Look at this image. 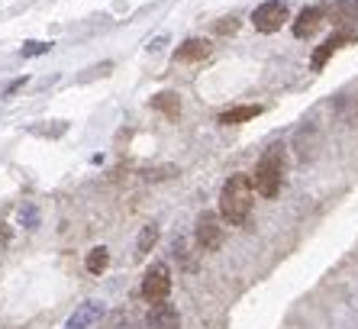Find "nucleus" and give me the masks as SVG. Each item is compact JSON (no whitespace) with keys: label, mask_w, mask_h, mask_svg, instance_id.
Segmentation results:
<instances>
[{"label":"nucleus","mask_w":358,"mask_h":329,"mask_svg":"<svg viewBox=\"0 0 358 329\" xmlns=\"http://www.w3.org/2000/svg\"><path fill=\"white\" fill-rule=\"evenodd\" d=\"M252 197H255L252 174H233L220 190V216L229 226H242L252 214Z\"/></svg>","instance_id":"f257e3e1"},{"label":"nucleus","mask_w":358,"mask_h":329,"mask_svg":"<svg viewBox=\"0 0 358 329\" xmlns=\"http://www.w3.org/2000/svg\"><path fill=\"white\" fill-rule=\"evenodd\" d=\"M281 172H284V148L271 146L262 155V162L255 164V174H252V188L259 190L262 197H275L281 190Z\"/></svg>","instance_id":"f03ea898"},{"label":"nucleus","mask_w":358,"mask_h":329,"mask_svg":"<svg viewBox=\"0 0 358 329\" xmlns=\"http://www.w3.org/2000/svg\"><path fill=\"white\" fill-rule=\"evenodd\" d=\"M287 20H291V10H287V4H281V0H268V4L255 7V13H252V26H255L259 33H278Z\"/></svg>","instance_id":"7ed1b4c3"},{"label":"nucleus","mask_w":358,"mask_h":329,"mask_svg":"<svg viewBox=\"0 0 358 329\" xmlns=\"http://www.w3.org/2000/svg\"><path fill=\"white\" fill-rule=\"evenodd\" d=\"M171 294V272H168V265H152L145 278H142V297L149 300V304H159V300H168Z\"/></svg>","instance_id":"20e7f679"},{"label":"nucleus","mask_w":358,"mask_h":329,"mask_svg":"<svg viewBox=\"0 0 358 329\" xmlns=\"http://www.w3.org/2000/svg\"><path fill=\"white\" fill-rule=\"evenodd\" d=\"M194 239H197L200 252H217L223 246V226L213 214H200L197 216V230H194Z\"/></svg>","instance_id":"39448f33"},{"label":"nucleus","mask_w":358,"mask_h":329,"mask_svg":"<svg viewBox=\"0 0 358 329\" xmlns=\"http://www.w3.org/2000/svg\"><path fill=\"white\" fill-rule=\"evenodd\" d=\"M294 148H297L300 162H313L317 152L323 148V132H320L317 123H303L297 132H294Z\"/></svg>","instance_id":"423d86ee"},{"label":"nucleus","mask_w":358,"mask_h":329,"mask_svg":"<svg viewBox=\"0 0 358 329\" xmlns=\"http://www.w3.org/2000/svg\"><path fill=\"white\" fill-rule=\"evenodd\" d=\"M145 329H181V313L175 304L159 300L152 304V310L145 313Z\"/></svg>","instance_id":"0eeeda50"},{"label":"nucleus","mask_w":358,"mask_h":329,"mask_svg":"<svg viewBox=\"0 0 358 329\" xmlns=\"http://www.w3.org/2000/svg\"><path fill=\"white\" fill-rule=\"evenodd\" d=\"M355 42H358V36L352 33V29H342V33H333L329 39L323 42V46H320L317 52H313V58H310V68H313V71H320V68H323L326 62L333 58V52H336V49H342V46H355Z\"/></svg>","instance_id":"6e6552de"},{"label":"nucleus","mask_w":358,"mask_h":329,"mask_svg":"<svg viewBox=\"0 0 358 329\" xmlns=\"http://www.w3.org/2000/svg\"><path fill=\"white\" fill-rule=\"evenodd\" d=\"M100 316H103V304H100V300H84V304L68 316L65 329H91L94 323H100Z\"/></svg>","instance_id":"1a4fd4ad"},{"label":"nucleus","mask_w":358,"mask_h":329,"mask_svg":"<svg viewBox=\"0 0 358 329\" xmlns=\"http://www.w3.org/2000/svg\"><path fill=\"white\" fill-rule=\"evenodd\" d=\"M323 17H326V7H303L300 17L294 20V36L297 39H310L323 26Z\"/></svg>","instance_id":"9d476101"},{"label":"nucleus","mask_w":358,"mask_h":329,"mask_svg":"<svg viewBox=\"0 0 358 329\" xmlns=\"http://www.w3.org/2000/svg\"><path fill=\"white\" fill-rule=\"evenodd\" d=\"M210 55V42L207 39H187L184 46H178L175 58L178 62H200V58Z\"/></svg>","instance_id":"9b49d317"},{"label":"nucleus","mask_w":358,"mask_h":329,"mask_svg":"<svg viewBox=\"0 0 358 329\" xmlns=\"http://www.w3.org/2000/svg\"><path fill=\"white\" fill-rule=\"evenodd\" d=\"M329 17H336V23H358V0H336L326 7Z\"/></svg>","instance_id":"f8f14e48"},{"label":"nucleus","mask_w":358,"mask_h":329,"mask_svg":"<svg viewBox=\"0 0 358 329\" xmlns=\"http://www.w3.org/2000/svg\"><path fill=\"white\" fill-rule=\"evenodd\" d=\"M155 242H159V223H145L139 232V239H136V258H145L155 248Z\"/></svg>","instance_id":"ddd939ff"},{"label":"nucleus","mask_w":358,"mask_h":329,"mask_svg":"<svg viewBox=\"0 0 358 329\" xmlns=\"http://www.w3.org/2000/svg\"><path fill=\"white\" fill-rule=\"evenodd\" d=\"M259 113H262V107H233V110H223V113H220V123H226V126L249 123V120H255Z\"/></svg>","instance_id":"4468645a"},{"label":"nucleus","mask_w":358,"mask_h":329,"mask_svg":"<svg viewBox=\"0 0 358 329\" xmlns=\"http://www.w3.org/2000/svg\"><path fill=\"white\" fill-rule=\"evenodd\" d=\"M152 107L162 110L165 116H178L181 113V100H178V94L165 91V94H155V97H152Z\"/></svg>","instance_id":"2eb2a0df"},{"label":"nucleus","mask_w":358,"mask_h":329,"mask_svg":"<svg viewBox=\"0 0 358 329\" xmlns=\"http://www.w3.org/2000/svg\"><path fill=\"white\" fill-rule=\"evenodd\" d=\"M84 265H87V272H91V274H103V272H107V265H110V252L103 246L91 248V252H87V258H84Z\"/></svg>","instance_id":"dca6fc26"},{"label":"nucleus","mask_w":358,"mask_h":329,"mask_svg":"<svg viewBox=\"0 0 358 329\" xmlns=\"http://www.w3.org/2000/svg\"><path fill=\"white\" fill-rule=\"evenodd\" d=\"M49 49H52V42H26L23 49H20V55H23V58H33V55H45Z\"/></svg>","instance_id":"f3484780"},{"label":"nucleus","mask_w":358,"mask_h":329,"mask_svg":"<svg viewBox=\"0 0 358 329\" xmlns=\"http://www.w3.org/2000/svg\"><path fill=\"white\" fill-rule=\"evenodd\" d=\"M107 329H136V323H133L129 313H113V316L107 320Z\"/></svg>","instance_id":"a211bd4d"},{"label":"nucleus","mask_w":358,"mask_h":329,"mask_svg":"<svg viewBox=\"0 0 358 329\" xmlns=\"http://www.w3.org/2000/svg\"><path fill=\"white\" fill-rule=\"evenodd\" d=\"M213 29H217L220 36H226V33H236V29H239V20H236V17H226V20H220V23L213 26Z\"/></svg>","instance_id":"6ab92c4d"},{"label":"nucleus","mask_w":358,"mask_h":329,"mask_svg":"<svg viewBox=\"0 0 358 329\" xmlns=\"http://www.w3.org/2000/svg\"><path fill=\"white\" fill-rule=\"evenodd\" d=\"M20 220H23L26 226H29V230H33L36 223H39V214H36L33 206H23V214H20Z\"/></svg>","instance_id":"aec40b11"},{"label":"nucleus","mask_w":358,"mask_h":329,"mask_svg":"<svg viewBox=\"0 0 358 329\" xmlns=\"http://www.w3.org/2000/svg\"><path fill=\"white\" fill-rule=\"evenodd\" d=\"M23 84H26V78H17V81H13V84H7V91H3V94H7V97H10V94H17L20 88H23Z\"/></svg>","instance_id":"412c9836"}]
</instances>
